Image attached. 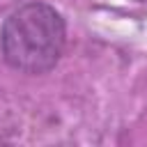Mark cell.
<instances>
[{
    "label": "cell",
    "mask_w": 147,
    "mask_h": 147,
    "mask_svg": "<svg viewBox=\"0 0 147 147\" xmlns=\"http://www.w3.org/2000/svg\"><path fill=\"white\" fill-rule=\"evenodd\" d=\"M64 21L46 2H28L11 11L2 25L5 62L23 74L51 71L64 48Z\"/></svg>",
    "instance_id": "1"
}]
</instances>
